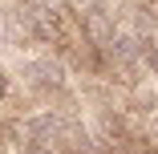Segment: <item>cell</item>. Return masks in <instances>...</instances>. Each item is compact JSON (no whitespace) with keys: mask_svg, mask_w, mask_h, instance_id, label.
Returning <instances> with one entry per match:
<instances>
[{"mask_svg":"<svg viewBox=\"0 0 158 154\" xmlns=\"http://www.w3.org/2000/svg\"><path fill=\"white\" fill-rule=\"evenodd\" d=\"M20 77L28 85H37V89H61L65 69H61V61H53V57H33V61L20 65Z\"/></svg>","mask_w":158,"mask_h":154,"instance_id":"cell-1","label":"cell"},{"mask_svg":"<svg viewBox=\"0 0 158 154\" xmlns=\"http://www.w3.org/2000/svg\"><path fill=\"white\" fill-rule=\"evenodd\" d=\"M106 53H110V61L118 69H134L138 61H142V45L134 41V37H114L110 45H106Z\"/></svg>","mask_w":158,"mask_h":154,"instance_id":"cell-2","label":"cell"},{"mask_svg":"<svg viewBox=\"0 0 158 154\" xmlns=\"http://www.w3.org/2000/svg\"><path fill=\"white\" fill-rule=\"evenodd\" d=\"M8 94H12V81H8L4 69H0V98H8Z\"/></svg>","mask_w":158,"mask_h":154,"instance_id":"cell-3","label":"cell"},{"mask_svg":"<svg viewBox=\"0 0 158 154\" xmlns=\"http://www.w3.org/2000/svg\"><path fill=\"white\" fill-rule=\"evenodd\" d=\"M73 4H77L81 12H93V8H102V0H73Z\"/></svg>","mask_w":158,"mask_h":154,"instance_id":"cell-4","label":"cell"},{"mask_svg":"<svg viewBox=\"0 0 158 154\" xmlns=\"http://www.w3.org/2000/svg\"><path fill=\"white\" fill-rule=\"evenodd\" d=\"M41 4H53V8H57V4H61V0H41Z\"/></svg>","mask_w":158,"mask_h":154,"instance_id":"cell-5","label":"cell"}]
</instances>
